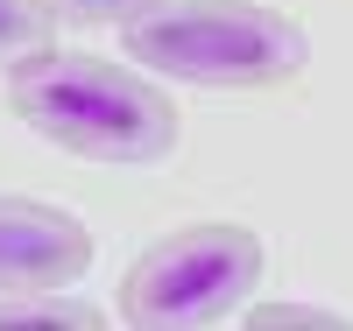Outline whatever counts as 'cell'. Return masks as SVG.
I'll use <instances>...</instances> for the list:
<instances>
[{
	"instance_id": "obj_1",
	"label": "cell",
	"mask_w": 353,
	"mask_h": 331,
	"mask_svg": "<svg viewBox=\"0 0 353 331\" xmlns=\"http://www.w3.org/2000/svg\"><path fill=\"white\" fill-rule=\"evenodd\" d=\"M8 113L50 148L78 162H113V169H156L184 141L170 85L141 64H113L92 50H36L8 71Z\"/></svg>"
},
{
	"instance_id": "obj_2",
	"label": "cell",
	"mask_w": 353,
	"mask_h": 331,
	"mask_svg": "<svg viewBox=\"0 0 353 331\" xmlns=\"http://www.w3.org/2000/svg\"><path fill=\"white\" fill-rule=\"evenodd\" d=\"M128 64L198 92H276L311 71V28L269 0H156L121 21Z\"/></svg>"
},
{
	"instance_id": "obj_3",
	"label": "cell",
	"mask_w": 353,
	"mask_h": 331,
	"mask_svg": "<svg viewBox=\"0 0 353 331\" xmlns=\"http://www.w3.org/2000/svg\"><path fill=\"white\" fill-rule=\"evenodd\" d=\"M261 275H269V247L241 219H191L163 239H149L128 275H121V324L134 331H219L233 324Z\"/></svg>"
},
{
	"instance_id": "obj_4",
	"label": "cell",
	"mask_w": 353,
	"mask_h": 331,
	"mask_svg": "<svg viewBox=\"0 0 353 331\" xmlns=\"http://www.w3.org/2000/svg\"><path fill=\"white\" fill-rule=\"evenodd\" d=\"M92 275V226L50 197L0 191V296L8 289H78Z\"/></svg>"
},
{
	"instance_id": "obj_5",
	"label": "cell",
	"mask_w": 353,
	"mask_h": 331,
	"mask_svg": "<svg viewBox=\"0 0 353 331\" xmlns=\"http://www.w3.org/2000/svg\"><path fill=\"white\" fill-rule=\"evenodd\" d=\"M21 324L28 331H99L106 310L71 289H8L0 296V331H21Z\"/></svg>"
},
{
	"instance_id": "obj_6",
	"label": "cell",
	"mask_w": 353,
	"mask_h": 331,
	"mask_svg": "<svg viewBox=\"0 0 353 331\" xmlns=\"http://www.w3.org/2000/svg\"><path fill=\"white\" fill-rule=\"evenodd\" d=\"M57 43V8L50 0H0V71Z\"/></svg>"
},
{
	"instance_id": "obj_7",
	"label": "cell",
	"mask_w": 353,
	"mask_h": 331,
	"mask_svg": "<svg viewBox=\"0 0 353 331\" xmlns=\"http://www.w3.org/2000/svg\"><path fill=\"white\" fill-rule=\"evenodd\" d=\"M233 324H248V331H353L346 310H318V303H248Z\"/></svg>"
},
{
	"instance_id": "obj_8",
	"label": "cell",
	"mask_w": 353,
	"mask_h": 331,
	"mask_svg": "<svg viewBox=\"0 0 353 331\" xmlns=\"http://www.w3.org/2000/svg\"><path fill=\"white\" fill-rule=\"evenodd\" d=\"M57 21H85V28H121L134 14H149L156 0H50Z\"/></svg>"
}]
</instances>
